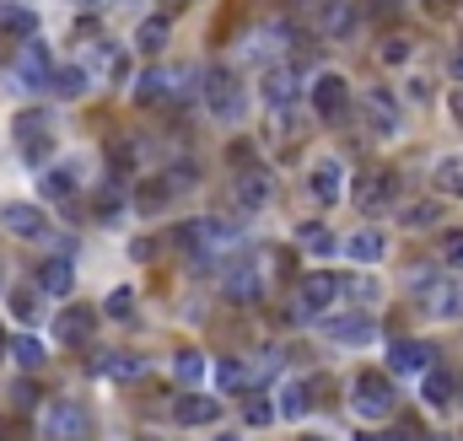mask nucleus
Segmentation results:
<instances>
[{
  "label": "nucleus",
  "instance_id": "18",
  "mask_svg": "<svg viewBox=\"0 0 463 441\" xmlns=\"http://www.w3.org/2000/svg\"><path fill=\"white\" fill-rule=\"evenodd\" d=\"M173 87H178L173 71H146V76H135V103L141 108H162L173 97Z\"/></svg>",
  "mask_w": 463,
  "mask_h": 441
},
{
  "label": "nucleus",
  "instance_id": "6",
  "mask_svg": "<svg viewBox=\"0 0 463 441\" xmlns=\"http://www.w3.org/2000/svg\"><path fill=\"white\" fill-rule=\"evenodd\" d=\"M340 291H345L340 275H307V280L297 285V318H318L323 307H335Z\"/></svg>",
  "mask_w": 463,
  "mask_h": 441
},
{
  "label": "nucleus",
  "instance_id": "9",
  "mask_svg": "<svg viewBox=\"0 0 463 441\" xmlns=\"http://www.w3.org/2000/svg\"><path fill=\"white\" fill-rule=\"evenodd\" d=\"M361 108H367V118H372V130H377V135H399L405 113H399V103H393L388 87H367V92H361Z\"/></svg>",
  "mask_w": 463,
  "mask_h": 441
},
{
  "label": "nucleus",
  "instance_id": "57",
  "mask_svg": "<svg viewBox=\"0 0 463 441\" xmlns=\"http://www.w3.org/2000/svg\"><path fill=\"white\" fill-rule=\"evenodd\" d=\"M307 441H318V436H307Z\"/></svg>",
  "mask_w": 463,
  "mask_h": 441
},
{
  "label": "nucleus",
  "instance_id": "14",
  "mask_svg": "<svg viewBox=\"0 0 463 441\" xmlns=\"http://www.w3.org/2000/svg\"><path fill=\"white\" fill-rule=\"evenodd\" d=\"M313 200H318L323 210L345 200V167H340L335 156H323V162L313 167Z\"/></svg>",
  "mask_w": 463,
  "mask_h": 441
},
{
  "label": "nucleus",
  "instance_id": "35",
  "mask_svg": "<svg viewBox=\"0 0 463 441\" xmlns=\"http://www.w3.org/2000/svg\"><path fill=\"white\" fill-rule=\"evenodd\" d=\"M167 200H173V188H167V178H162V183H141V194H135V205H141L146 216H151V210H162Z\"/></svg>",
  "mask_w": 463,
  "mask_h": 441
},
{
  "label": "nucleus",
  "instance_id": "50",
  "mask_svg": "<svg viewBox=\"0 0 463 441\" xmlns=\"http://www.w3.org/2000/svg\"><path fill=\"white\" fill-rule=\"evenodd\" d=\"M447 108H452V118L463 124V92H447Z\"/></svg>",
  "mask_w": 463,
  "mask_h": 441
},
{
  "label": "nucleus",
  "instance_id": "17",
  "mask_svg": "<svg viewBox=\"0 0 463 441\" xmlns=\"http://www.w3.org/2000/svg\"><path fill=\"white\" fill-rule=\"evenodd\" d=\"M173 420H178V425H216V420H221V404L205 399V393H183V399L173 404Z\"/></svg>",
  "mask_w": 463,
  "mask_h": 441
},
{
  "label": "nucleus",
  "instance_id": "45",
  "mask_svg": "<svg viewBox=\"0 0 463 441\" xmlns=\"http://www.w3.org/2000/svg\"><path fill=\"white\" fill-rule=\"evenodd\" d=\"M129 312H135V296H129V291H113V296H108V318H119V323H124Z\"/></svg>",
  "mask_w": 463,
  "mask_h": 441
},
{
  "label": "nucleus",
  "instance_id": "24",
  "mask_svg": "<svg viewBox=\"0 0 463 441\" xmlns=\"http://www.w3.org/2000/svg\"><path fill=\"white\" fill-rule=\"evenodd\" d=\"M87 81H92V76H87L81 65H59V71H54V87H49V92H59L65 103H76V97H87Z\"/></svg>",
  "mask_w": 463,
  "mask_h": 441
},
{
  "label": "nucleus",
  "instance_id": "52",
  "mask_svg": "<svg viewBox=\"0 0 463 441\" xmlns=\"http://www.w3.org/2000/svg\"><path fill=\"white\" fill-rule=\"evenodd\" d=\"M76 6H81V11H103V6H108V0H76Z\"/></svg>",
  "mask_w": 463,
  "mask_h": 441
},
{
  "label": "nucleus",
  "instance_id": "33",
  "mask_svg": "<svg viewBox=\"0 0 463 441\" xmlns=\"http://www.w3.org/2000/svg\"><path fill=\"white\" fill-rule=\"evenodd\" d=\"M173 376L194 388V383L205 376V355H200V350H178V355H173Z\"/></svg>",
  "mask_w": 463,
  "mask_h": 441
},
{
  "label": "nucleus",
  "instance_id": "20",
  "mask_svg": "<svg viewBox=\"0 0 463 441\" xmlns=\"http://www.w3.org/2000/svg\"><path fill=\"white\" fill-rule=\"evenodd\" d=\"M227 296H232V301H259V296H264V280H259V264H253V259L227 270Z\"/></svg>",
  "mask_w": 463,
  "mask_h": 441
},
{
  "label": "nucleus",
  "instance_id": "23",
  "mask_svg": "<svg viewBox=\"0 0 463 441\" xmlns=\"http://www.w3.org/2000/svg\"><path fill=\"white\" fill-rule=\"evenodd\" d=\"M345 254H351L356 264H377V259L388 254V242H382V232H356V237L345 242Z\"/></svg>",
  "mask_w": 463,
  "mask_h": 441
},
{
  "label": "nucleus",
  "instance_id": "7",
  "mask_svg": "<svg viewBox=\"0 0 463 441\" xmlns=\"http://www.w3.org/2000/svg\"><path fill=\"white\" fill-rule=\"evenodd\" d=\"M43 130H49V113H43V108H27V113L12 118V135L22 141V156H27V162H43V156H49V135H43Z\"/></svg>",
  "mask_w": 463,
  "mask_h": 441
},
{
  "label": "nucleus",
  "instance_id": "12",
  "mask_svg": "<svg viewBox=\"0 0 463 441\" xmlns=\"http://www.w3.org/2000/svg\"><path fill=\"white\" fill-rule=\"evenodd\" d=\"M436 366V355H431V345H421V339H399L388 350V371L393 376H426Z\"/></svg>",
  "mask_w": 463,
  "mask_h": 441
},
{
  "label": "nucleus",
  "instance_id": "31",
  "mask_svg": "<svg viewBox=\"0 0 463 441\" xmlns=\"http://www.w3.org/2000/svg\"><path fill=\"white\" fill-rule=\"evenodd\" d=\"M318 22L323 33H351V6L345 0H318Z\"/></svg>",
  "mask_w": 463,
  "mask_h": 441
},
{
  "label": "nucleus",
  "instance_id": "53",
  "mask_svg": "<svg viewBox=\"0 0 463 441\" xmlns=\"http://www.w3.org/2000/svg\"><path fill=\"white\" fill-rule=\"evenodd\" d=\"M452 76H463V49H458V54H452Z\"/></svg>",
  "mask_w": 463,
  "mask_h": 441
},
{
  "label": "nucleus",
  "instance_id": "28",
  "mask_svg": "<svg viewBox=\"0 0 463 441\" xmlns=\"http://www.w3.org/2000/svg\"><path fill=\"white\" fill-rule=\"evenodd\" d=\"M436 188L452 200H463V156H442L436 162Z\"/></svg>",
  "mask_w": 463,
  "mask_h": 441
},
{
  "label": "nucleus",
  "instance_id": "2",
  "mask_svg": "<svg viewBox=\"0 0 463 441\" xmlns=\"http://www.w3.org/2000/svg\"><path fill=\"white\" fill-rule=\"evenodd\" d=\"M200 87H205V108H211L221 124H237V118H243V108H248V103H243V87H237V76H232V71H205V81H200Z\"/></svg>",
  "mask_w": 463,
  "mask_h": 441
},
{
  "label": "nucleus",
  "instance_id": "37",
  "mask_svg": "<svg viewBox=\"0 0 463 441\" xmlns=\"http://www.w3.org/2000/svg\"><path fill=\"white\" fill-rule=\"evenodd\" d=\"M243 414H248V425H270V420L281 414V404H275V399H264V393H253Z\"/></svg>",
  "mask_w": 463,
  "mask_h": 441
},
{
  "label": "nucleus",
  "instance_id": "38",
  "mask_svg": "<svg viewBox=\"0 0 463 441\" xmlns=\"http://www.w3.org/2000/svg\"><path fill=\"white\" fill-rule=\"evenodd\" d=\"M162 178H167V188L178 194V188H194V183H200V167H194V162H173Z\"/></svg>",
  "mask_w": 463,
  "mask_h": 441
},
{
  "label": "nucleus",
  "instance_id": "41",
  "mask_svg": "<svg viewBox=\"0 0 463 441\" xmlns=\"http://www.w3.org/2000/svg\"><path fill=\"white\" fill-rule=\"evenodd\" d=\"M12 355H17V366H27V371H33V366H43V345H38V339H27V334L12 345Z\"/></svg>",
  "mask_w": 463,
  "mask_h": 441
},
{
  "label": "nucleus",
  "instance_id": "30",
  "mask_svg": "<svg viewBox=\"0 0 463 441\" xmlns=\"http://www.w3.org/2000/svg\"><path fill=\"white\" fill-rule=\"evenodd\" d=\"M275 404H281V414H286V420H302V414L313 409V399H307V383H286Z\"/></svg>",
  "mask_w": 463,
  "mask_h": 441
},
{
  "label": "nucleus",
  "instance_id": "4",
  "mask_svg": "<svg viewBox=\"0 0 463 441\" xmlns=\"http://www.w3.org/2000/svg\"><path fill=\"white\" fill-rule=\"evenodd\" d=\"M313 113L328 118V124H340V118L351 113V81L335 76V71H323V76L313 81Z\"/></svg>",
  "mask_w": 463,
  "mask_h": 441
},
{
  "label": "nucleus",
  "instance_id": "5",
  "mask_svg": "<svg viewBox=\"0 0 463 441\" xmlns=\"http://www.w3.org/2000/svg\"><path fill=\"white\" fill-rule=\"evenodd\" d=\"M243 232L232 226V221H216V216H205V221H194L189 232H183V242L194 247V254H200V259H216L221 254V247H232Z\"/></svg>",
  "mask_w": 463,
  "mask_h": 441
},
{
  "label": "nucleus",
  "instance_id": "3",
  "mask_svg": "<svg viewBox=\"0 0 463 441\" xmlns=\"http://www.w3.org/2000/svg\"><path fill=\"white\" fill-rule=\"evenodd\" d=\"M87 430H92V420H87L81 404H71V399L43 404V436H49V441H81Z\"/></svg>",
  "mask_w": 463,
  "mask_h": 441
},
{
  "label": "nucleus",
  "instance_id": "46",
  "mask_svg": "<svg viewBox=\"0 0 463 441\" xmlns=\"http://www.w3.org/2000/svg\"><path fill=\"white\" fill-rule=\"evenodd\" d=\"M442 259L447 264H463V232H447L442 237Z\"/></svg>",
  "mask_w": 463,
  "mask_h": 441
},
{
  "label": "nucleus",
  "instance_id": "34",
  "mask_svg": "<svg viewBox=\"0 0 463 441\" xmlns=\"http://www.w3.org/2000/svg\"><path fill=\"white\" fill-rule=\"evenodd\" d=\"M43 194H49V200H71V194H76V178L65 172V167H49V172H43Z\"/></svg>",
  "mask_w": 463,
  "mask_h": 441
},
{
  "label": "nucleus",
  "instance_id": "47",
  "mask_svg": "<svg viewBox=\"0 0 463 441\" xmlns=\"http://www.w3.org/2000/svg\"><path fill=\"white\" fill-rule=\"evenodd\" d=\"M345 291H351L356 301H377V296H382V291H377V280H351Z\"/></svg>",
  "mask_w": 463,
  "mask_h": 441
},
{
  "label": "nucleus",
  "instance_id": "25",
  "mask_svg": "<svg viewBox=\"0 0 463 441\" xmlns=\"http://www.w3.org/2000/svg\"><path fill=\"white\" fill-rule=\"evenodd\" d=\"M38 285H43L49 296H71V285H76V270L65 264V259H49V264H43V275H38Z\"/></svg>",
  "mask_w": 463,
  "mask_h": 441
},
{
  "label": "nucleus",
  "instance_id": "51",
  "mask_svg": "<svg viewBox=\"0 0 463 441\" xmlns=\"http://www.w3.org/2000/svg\"><path fill=\"white\" fill-rule=\"evenodd\" d=\"M426 11H431V17H447V11H452V0H426Z\"/></svg>",
  "mask_w": 463,
  "mask_h": 441
},
{
  "label": "nucleus",
  "instance_id": "19",
  "mask_svg": "<svg viewBox=\"0 0 463 441\" xmlns=\"http://www.w3.org/2000/svg\"><path fill=\"white\" fill-rule=\"evenodd\" d=\"M297 87H302V76L291 65H270V71H264V97H270V108H291Z\"/></svg>",
  "mask_w": 463,
  "mask_h": 441
},
{
  "label": "nucleus",
  "instance_id": "44",
  "mask_svg": "<svg viewBox=\"0 0 463 441\" xmlns=\"http://www.w3.org/2000/svg\"><path fill=\"white\" fill-rule=\"evenodd\" d=\"M12 312H17L22 323H27V318H38V291H17V296H12Z\"/></svg>",
  "mask_w": 463,
  "mask_h": 441
},
{
  "label": "nucleus",
  "instance_id": "21",
  "mask_svg": "<svg viewBox=\"0 0 463 441\" xmlns=\"http://www.w3.org/2000/svg\"><path fill=\"white\" fill-rule=\"evenodd\" d=\"M426 312L431 318H463V285L458 280H442L426 291Z\"/></svg>",
  "mask_w": 463,
  "mask_h": 441
},
{
  "label": "nucleus",
  "instance_id": "42",
  "mask_svg": "<svg viewBox=\"0 0 463 441\" xmlns=\"http://www.w3.org/2000/svg\"><path fill=\"white\" fill-rule=\"evenodd\" d=\"M119 205H124L119 183H103V188H97V216H103V221H108V216H119Z\"/></svg>",
  "mask_w": 463,
  "mask_h": 441
},
{
  "label": "nucleus",
  "instance_id": "40",
  "mask_svg": "<svg viewBox=\"0 0 463 441\" xmlns=\"http://www.w3.org/2000/svg\"><path fill=\"white\" fill-rule=\"evenodd\" d=\"M216 383H221L227 393H232V388H248V366H243V361H221V366H216Z\"/></svg>",
  "mask_w": 463,
  "mask_h": 441
},
{
  "label": "nucleus",
  "instance_id": "11",
  "mask_svg": "<svg viewBox=\"0 0 463 441\" xmlns=\"http://www.w3.org/2000/svg\"><path fill=\"white\" fill-rule=\"evenodd\" d=\"M54 71H59V65H49V49H43V43H27V49L17 54V81H22L27 92L54 87Z\"/></svg>",
  "mask_w": 463,
  "mask_h": 441
},
{
  "label": "nucleus",
  "instance_id": "15",
  "mask_svg": "<svg viewBox=\"0 0 463 441\" xmlns=\"http://www.w3.org/2000/svg\"><path fill=\"white\" fill-rule=\"evenodd\" d=\"M92 371L108 376V383H135V376H146V361H141V355H129V350H113V355H97Z\"/></svg>",
  "mask_w": 463,
  "mask_h": 441
},
{
  "label": "nucleus",
  "instance_id": "36",
  "mask_svg": "<svg viewBox=\"0 0 463 441\" xmlns=\"http://www.w3.org/2000/svg\"><path fill=\"white\" fill-rule=\"evenodd\" d=\"M410 54H415V43L410 38H399V33H393V38H382V65H410Z\"/></svg>",
  "mask_w": 463,
  "mask_h": 441
},
{
  "label": "nucleus",
  "instance_id": "32",
  "mask_svg": "<svg viewBox=\"0 0 463 441\" xmlns=\"http://www.w3.org/2000/svg\"><path fill=\"white\" fill-rule=\"evenodd\" d=\"M33 27H38V17H33L27 6H0V33H17V38H33Z\"/></svg>",
  "mask_w": 463,
  "mask_h": 441
},
{
  "label": "nucleus",
  "instance_id": "48",
  "mask_svg": "<svg viewBox=\"0 0 463 441\" xmlns=\"http://www.w3.org/2000/svg\"><path fill=\"white\" fill-rule=\"evenodd\" d=\"M12 404H17V409H33V404H38V388H33V383H17V388H12Z\"/></svg>",
  "mask_w": 463,
  "mask_h": 441
},
{
  "label": "nucleus",
  "instance_id": "56",
  "mask_svg": "<svg viewBox=\"0 0 463 441\" xmlns=\"http://www.w3.org/2000/svg\"><path fill=\"white\" fill-rule=\"evenodd\" d=\"M216 441H237V436H216Z\"/></svg>",
  "mask_w": 463,
  "mask_h": 441
},
{
  "label": "nucleus",
  "instance_id": "27",
  "mask_svg": "<svg viewBox=\"0 0 463 441\" xmlns=\"http://www.w3.org/2000/svg\"><path fill=\"white\" fill-rule=\"evenodd\" d=\"M135 49H141V54L167 49V17H146V22L135 27Z\"/></svg>",
  "mask_w": 463,
  "mask_h": 441
},
{
  "label": "nucleus",
  "instance_id": "1",
  "mask_svg": "<svg viewBox=\"0 0 463 441\" xmlns=\"http://www.w3.org/2000/svg\"><path fill=\"white\" fill-rule=\"evenodd\" d=\"M351 409L361 420H388L393 414V383H388L382 371H361L356 388H351Z\"/></svg>",
  "mask_w": 463,
  "mask_h": 441
},
{
  "label": "nucleus",
  "instance_id": "54",
  "mask_svg": "<svg viewBox=\"0 0 463 441\" xmlns=\"http://www.w3.org/2000/svg\"><path fill=\"white\" fill-rule=\"evenodd\" d=\"M6 350H12V345H6V339H0V355H6Z\"/></svg>",
  "mask_w": 463,
  "mask_h": 441
},
{
  "label": "nucleus",
  "instance_id": "55",
  "mask_svg": "<svg viewBox=\"0 0 463 441\" xmlns=\"http://www.w3.org/2000/svg\"><path fill=\"white\" fill-rule=\"evenodd\" d=\"M356 441H377V436H356Z\"/></svg>",
  "mask_w": 463,
  "mask_h": 441
},
{
  "label": "nucleus",
  "instance_id": "16",
  "mask_svg": "<svg viewBox=\"0 0 463 441\" xmlns=\"http://www.w3.org/2000/svg\"><path fill=\"white\" fill-rule=\"evenodd\" d=\"M6 232L12 237H27V242H38V237H49V221H43V210L38 205H6Z\"/></svg>",
  "mask_w": 463,
  "mask_h": 441
},
{
  "label": "nucleus",
  "instance_id": "13",
  "mask_svg": "<svg viewBox=\"0 0 463 441\" xmlns=\"http://www.w3.org/2000/svg\"><path fill=\"white\" fill-rule=\"evenodd\" d=\"M97 329V312L92 307H59V318H54V339L59 345H87Z\"/></svg>",
  "mask_w": 463,
  "mask_h": 441
},
{
  "label": "nucleus",
  "instance_id": "10",
  "mask_svg": "<svg viewBox=\"0 0 463 441\" xmlns=\"http://www.w3.org/2000/svg\"><path fill=\"white\" fill-rule=\"evenodd\" d=\"M232 194H237L243 210H264V205L275 200V178H270V172H259V167H243V172L232 178Z\"/></svg>",
  "mask_w": 463,
  "mask_h": 441
},
{
  "label": "nucleus",
  "instance_id": "26",
  "mask_svg": "<svg viewBox=\"0 0 463 441\" xmlns=\"http://www.w3.org/2000/svg\"><path fill=\"white\" fill-rule=\"evenodd\" d=\"M452 393H458V388H452V376L431 366V371H426V383H421V399H426L431 409H447V404H452Z\"/></svg>",
  "mask_w": 463,
  "mask_h": 441
},
{
  "label": "nucleus",
  "instance_id": "29",
  "mask_svg": "<svg viewBox=\"0 0 463 441\" xmlns=\"http://www.w3.org/2000/svg\"><path fill=\"white\" fill-rule=\"evenodd\" d=\"M399 221H405L410 232H426V226H436V221H442V210H436L431 200H410V205L399 210Z\"/></svg>",
  "mask_w": 463,
  "mask_h": 441
},
{
  "label": "nucleus",
  "instance_id": "8",
  "mask_svg": "<svg viewBox=\"0 0 463 441\" xmlns=\"http://www.w3.org/2000/svg\"><path fill=\"white\" fill-rule=\"evenodd\" d=\"M323 339H335V345H356V350H361V345L377 339V318L356 307L351 318H328V323H323Z\"/></svg>",
  "mask_w": 463,
  "mask_h": 441
},
{
  "label": "nucleus",
  "instance_id": "43",
  "mask_svg": "<svg viewBox=\"0 0 463 441\" xmlns=\"http://www.w3.org/2000/svg\"><path fill=\"white\" fill-rule=\"evenodd\" d=\"M108 162H113V172H119V178H129V167H135V146H124V141H119V146L108 151Z\"/></svg>",
  "mask_w": 463,
  "mask_h": 441
},
{
  "label": "nucleus",
  "instance_id": "22",
  "mask_svg": "<svg viewBox=\"0 0 463 441\" xmlns=\"http://www.w3.org/2000/svg\"><path fill=\"white\" fill-rule=\"evenodd\" d=\"M356 200H361V210H382L393 200V172H367L356 183Z\"/></svg>",
  "mask_w": 463,
  "mask_h": 441
},
{
  "label": "nucleus",
  "instance_id": "39",
  "mask_svg": "<svg viewBox=\"0 0 463 441\" xmlns=\"http://www.w3.org/2000/svg\"><path fill=\"white\" fill-rule=\"evenodd\" d=\"M297 237H302V242H307V247H313V254H318V259H323V254H335V247H340V242H335V237H328V232H323V226H313V221H307V226H302V232H297Z\"/></svg>",
  "mask_w": 463,
  "mask_h": 441
},
{
  "label": "nucleus",
  "instance_id": "49",
  "mask_svg": "<svg viewBox=\"0 0 463 441\" xmlns=\"http://www.w3.org/2000/svg\"><path fill=\"white\" fill-rule=\"evenodd\" d=\"M0 441H22V420H12V414H0Z\"/></svg>",
  "mask_w": 463,
  "mask_h": 441
}]
</instances>
